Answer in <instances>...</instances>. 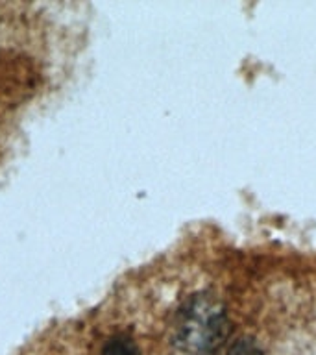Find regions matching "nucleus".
Returning a JSON list of instances; mask_svg holds the SVG:
<instances>
[{
  "label": "nucleus",
  "mask_w": 316,
  "mask_h": 355,
  "mask_svg": "<svg viewBox=\"0 0 316 355\" xmlns=\"http://www.w3.org/2000/svg\"><path fill=\"white\" fill-rule=\"evenodd\" d=\"M231 333L229 316L215 294L198 293L177 313L172 352L174 355H213Z\"/></svg>",
  "instance_id": "1"
},
{
  "label": "nucleus",
  "mask_w": 316,
  "mask_h": 355,
  "mask_svg": "<svg viewBox=\"0 0 316 355\" xmlns=\"http://www.w3.org/2000/svg\"><path fill=\"white\" fill-rule=\"evenodd\" d=\"M100 355H139L137 344L128 335H115L111 337L102 348Z\"/></svg>",
  "instance_id": "2"
},
{
  "label": "nucleus",
  "mask_w": 316,
  "mask_h": 355,
  "mask_svg": "<svg viewBox=\"0 0 316 355\" xmlns=\"http://www.w3.org/2000/svg\"><path fill=\"white\" fill-rule=\"evenodd\" d=\"M227 355H263V349L252 338H238L227 349Z\"/></svg>",
  "instance_id": "3"
}]
</instances>
